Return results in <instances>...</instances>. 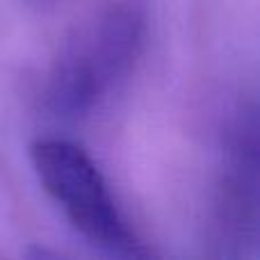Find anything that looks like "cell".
<instances>
[{
  "label": "cell",
  "mask_w": 260,
  "mask_h": 260,
  "mask_svg": "<svg viewBox=\"0 0 260 260\" xmlns=\"http://www.w3.org/2000/svg\"><path fill=\"white\" fill-rule=\"evenodd\" d=\"M146 16L137 0H114L62 46L46 85V105L62 119L94 112L117 91L139 59Z\"/></svg>",
  "instance_id": "cell-1"
},
{
  "label": "cell",
  "mask_w": 260,
  "mask_h": 260,
  "mask_svg": "<svg viewBox=\"0 0 260 260\" xmlns=\"http://www.w3.org/2000/svg\"><path fill=\"white\" fill-rule=\"evenodd\" d=\"M30 160L44 189L89 244L121 258L151 256L128 226L108 180L85 148L69 139L41 137L32 142Z\"/></svg>",
  "instance_id": "cell-2"
},
{
  "label": "cell",
  "mask_w": 260,
  "mask_h": 260,
  "mask_svg": "<svg viewBox=\"0 0 260 260\" xmlns=\"http://www.w3.org/2000/svg\"><path fill=\"white\" fill-rule=\"evenodd\" d=\"M258 139L256 117L249 112L238 119L229 135L226 151V171L219 187V229L229 235L240 238L247 233V226H256V194H258Z\"/></svg>",
  "instance_id": "cell-3"
}]
</instances>
